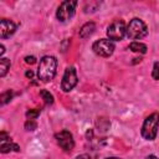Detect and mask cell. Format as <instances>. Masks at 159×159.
Listing matches in <instances>:
<instances>
[{
    "label": "cell",
    "instance_id": "6da1fadb",
    "mask_svg": "<svg viewBox=\"0 0 159 159\" xmlns=\"http://www.w3.org/2000/svg\"><path fill=\"white\" fill-rule=\"evenodd\" d=\"M57 68V60L53 56H43L40 60L37 68V77L42 82H50L53 80Z\"/></svg>",
    "mask_w": 159,
    "mask_h": 159
},
{
    "label": "cell",
    "instance_id": "7a4b0ae2",
    "mask_svg": "<svg viewBox=\"0 0 159 159\" xmlns=\"http://www.w3.org/2000/svg\"><path fill=\"white\" fill-rule=\"evenodd\" d=\"M159 129V113L154 112L150 116H148L144 119V123L142 125V137L147 140H154Z\"/></svg>",
    "mask_w": 159,
    "mask_h": 159
},
{
    "label": "cell",
    "instance_id": "3957f363",
    "mask_svg": "<svg viewBox=\"0 0 159 159\" xmlns=\"http://www.w3.org/2000/svg\"><path fill=\"white\" fill-rule=\"evenodd\" d=\"M148 35V27L143 20L134 17L127 25V37L132 40H139Z\"/></svg>",
    "mask_w": 159,
    "mask_h": 159
},
{
    "label": "cell",
    "instance_id": "277c9868",
    "mask_svg": "<svg viewBox=\"0 0 159 159\" xmlns=\"http://www.w3.org/2000/svg\"><path fill=\"white\" fill-rule=\"evenodd\" d=\"M107 36L111 41H120L127 36V26L123 20H114L107 27Z\"/></svg>",
    "mask_w": 159,
    "mask_h": 159
},
{
    "label": "cell",
    "instance_id": "5b68a950",
    "mask_svg": "<svg viewBox=\"0 0 159 159\" xmlns=\"http://www.w3.org/2000/svg\"><path fill=\"white\" fill-rule=\"evenodd\" d=\"M76 6H77V1H72V0L62 1L56 11L57 20L61 22H66L70 19H72L75 15V11H76Z\"/></svg>",
    "mask_w": 159,
    "mask_h": 159
},
{
    "label": "cell",
    "instance_id": "8992f818",
    "mask_svg": "<svg viewBox=\"0 0 159 159\" xmlns=\"http://www.w3.org/2000/svg\"><path fill=\"white\" fill-rule=\"evenodd\" d=\"M116 46H114V42L111 41L109 39H101L98 41H96L93 45H92V50L96 55L101 56V57H109L113 51H114Z\"/></svg>",
    "mask_w": 159,
    "mask_h": 159
},
{
    "label": "cell",
    "instance_id": "52a82bcc",
    "mask_svg": "<svg viewBox=\"0 0 159 159\" xmlns=\"http://www.w3.org/2000/svg\"><path fill=\"white\" fill-rule=\"evenodd\" d=\"M78 82V78H77V73H76V70L75 67H67L65 73H63V77H62V81H61V88L63 92H70L75 88V86L77 84Z\"/></svg>",
    "mask_w": 159,
    "mask_h": 159
},
{
    "label": "cell",
    "instance_id": "ba28073f",
    "mask_svg": "<svg viewBox=\"0 0 159 159\" xmlns=\"http://www.w3.org/2000/svg\"><path fill=\"white\" fill-rule=\"evenodd\" d=\"M55 139L57 142V144L65 150V152H71L75 147V140H73V135L68 132V130H61L58 133L55 134Z\"/></svg>",
    "mask_w": 159,
    "mask_h": 159
},
{
    "label": "cell",
    "instance_id": "9c48e42d",
    "mask_svg": "<svg viewBox=\"0 0 159 159\" xmlns=\"http://www.w3.org/2000/svg\"><path fill=\"white\" fill-rule=\"evenodd\" d=\"M16 24L9 19H1L0 21V37L1 39H7L11 35L15 34L16 31Z\"/></svg>",
    "mask_w": 159,
    "mask_h": 159
},
{
    "label": "cell",
    "instance_id": "30bf717a",
    "mask_svg": "<svg viewBox=\"0 0 159 159\" xmlns=\"http://www.w3.org/2000/svg\"><path fill=\"white\" fill-rule=\"evenodd\" d=\"M96 30V24L93 21L86 22L81 29H80V37L81 39H88Z\"/></svg>",
    "mask_w": 159,
    "mask_h": 159
},
{
    "label": "cell",
    "instance_id": "8fae6325",
    "mask_svg": "<svg viewBox=\"0 0 159 159\" xmlns=\"http://www.w3.org/2000/svg\"><path fill=\"white\" fill-rule=\"evenodd\" d=\"M11 150H15V152H19L20 150V147L15 143L11 142V139L9 140H5V142H1L0 144V152L1 153H9Z\"/></svg>",
    "mask_w": 159,
    "mask_h": 159
},
{
    "label": "cell",
    "instance_id": "7c38bea8",
    "mask_svg": "<svg viewBox=\"0 0 159 159\" xmlns=\"http://www.w3.org/2000/svg\"><path fill=\"white\" fill-rule=\"evenodd\" d=\"M129 50L133 51V52H137V53H145V52H147V45H144V43H142V42L133 41V42L129 45Z\"/></svg>",
    "mask_w": 159,
    "mask_h": 159
},
{
    "label": "cell",
    "instance_id": "4fadbf2b",
    "mask_svg": "<svg viewBox=\"0 0 159 159\" xmlns=\"http://www.w3.org/2000/svg\"><path fill=\"white\" fill-rule=\"evenodd\" d=\"M10 68V60L9 58H1L0 60V76L4 77Z\"/></svg>",
    "mask_w": 159,
    "mask_h": 159
},
{
    "label": "cell",
    "instance_id": "5bb4252c",
    "mask_svg": "<svg viewBox=\"0 0 159 159\" xmlns=\"http://www.w3.org/2000/svg\"><path fill=\"white\" fill-rule=\"evenodd\" d=\"M40 96L42 97V99H43V102H45L46 104H52V103H53V96H52L48 91L41 89V91H40Z\"/></svg>",
    "mask_w": 159,
    "mask_h": 159
},
{
    "label": "cell",
    "instance_id": "9a60e30c",
    "mask_svg": "<svg viewBox=\"0 0 159 159\" xmlns=\"http://www.w3.org/2000/svg\"><path fill=\"white\" fill-rule=\"evenodd\" d=\"M11 98H12V91L9 89V91L1 93V97H0V99H1V104H6L7 102L11 101Z\"/></svg>",
    "mask_w": 159,
    "mask_h": 159
},
{
    "label": "cell",
    "instance_id": "2e32d148",
    "mask_svg": "<svg viewBox=\"0 0 159 159\" xmlns=\"http://www.w3.org/2000/svg\"><path fill=\"white\" fill-rule=\"evenodd\" d=\"M37 128V124L34 119H27L26 123H25V129L26 130H35Z\"/></svg>",
    "mask_w": 159,
    "mask_h": 159
},
{
    "label": "cell",
    "instance_id": "e0dca14e",
    "mask_svg": "<svg viewBox=\"0 0 159 159\" xmlns=\"http://www.w3.org/2000/svg\"><path fill=\"white\" fill-rule=\"evenodd\" d=\"M40 114V109H30L26 112V117L29 119H36Z\"/></svg>",
    "mask_w": 159,
    "mask_h": 159
},
{
    "label": "cell",
    "instance_id": "ac0fdd59",
    "mask_svg": "<svg viewBox=\"0 0 159 159\" xmlns=\"http://www.w3.org/2000/svg\"><path fill=\"white\" fill-rule=\"evenodd\" d=\"M152 77L154 80H159V62H154L153 71H152Z\"/></svg>",
    "mask_w": 159,
    "mask_h": 159
},
{
    "label": "cell",
    "instance_id": "d6986e66",
    "mask_svg": "<svg viewBox=\"0 0 159 159\" xmlns=\"http://www.w3.org/2000/svg\"><path fill=\"white\" fill-rule=\"evenodd\" d=\"M25 62H26V63L32 65V63H35V62H36V58H35L34 56H26V57H25Z\"/></svg>",
    "mask_w": 159,
    "mask_h": 159
},
{
    "label": "cell",
    "instance_id": "ffe728a7",
    "mask_svg": "<svg viewBox=\"0 0 159 159\" xmlns=\"http://www.w3.org/2000/svg\"><path fill=\"white\" fill-rule=\"evenodd\" d=\"M75 159H91V157H89L88 154H80V155H77Z\"/></svg>",
    "mask_w": 159,
    "mask_h": 159
},
{
    "label": "cell",
    "instance_id": "44dd1931",
    "mask_svg": "<svg viewBox=\"0 0 159 159\" xmlns=\"http://www.w3.org/2000/svg\"><path fill=\"white\" fill-rule=\"evenodd\" d=\"M145 159H159V158H158L157 155H148Z\"/></svg>",
    "mask_w": 159,
    "mask_h": 159
},
{
    "label": "cell",
    "instance_id": "7402d4cb",
    "mask_svg": "<svg viewBox=\"0 0 159 159\" xmlns=\"http://www.w3.org/2000/svg\"><path fill=\"white\" fill-rule=\"evenodd\" d=\"M4 52H5V47H4V45H1L0 46V55H2Z\"/></svg>",
    "mask_w": 159,
    "mask_h": 159
},
{
    "label": "cell",
    "instance_id": "603a6c76",
    "mask_svg": "<svg viewBox=\"0 0 159 159\" xmlns=\"http://www.w3.org/2000/svg\"><path fill=\"white\" fill-rule=\"evenodd\" d=\"M26 76H27V77H32V76H34L32 71H27V72H26Z\"/></svg>",
    "mask_w": 159,
    "mask_h": 159
},
{
    "label": "cell",
    "instance_id": "cb8c5ba5",
    "mask_svg": "<svg viewBox=\"0 0 159 159\" xmlns=\"http://www.w3.org/2000/svg\"><path fill=\"white\" fill-rule=\"evenodd\" d=\"M106 159H120V158H117V157H109V158H106Z\"/></svg>",
    "mask_w": 159,
    "mask_h": 159
}]
</instances>
